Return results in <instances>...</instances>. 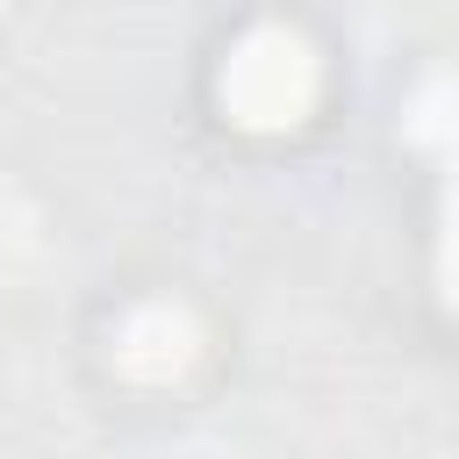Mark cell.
<instances>
[{"mask_svg": "<svg viewBox=\"0 0 459 459\" xmlns=\"http://www.w3.org/2000/svg\"><path fill=\"white\" fill-rule=\"evenodd\" d=\"M316 100V57L287 36V29H258L237 43V57L222 65V108L244 129H287L301 122Z\"/></svg>", "mask_w": 459, "mask_h": 459, "instance_id": "6da1fadb", "label": "cell"}, {"mask_svg": "<svg viewBox=\"0 0 459 459\" xmlns=\"http://www.w3.org/2000/svg\"><path fill=\"white\" fill-rule=\"evenodd\" d=\"M186 351H194V330H186V316H172V308H143V316H129V330H122V344H115V359H122L136 380H165V373H179Z\"/></svg>", "mask_w": 459, "mask_h": 459, "instance_id": "7a4b0ae2", "label": "cell"}]
</instances>
